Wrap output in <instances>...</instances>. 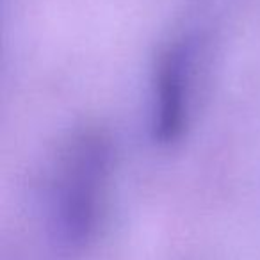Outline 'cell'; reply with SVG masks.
<instances>
[{
    "label": "cell",
    "instance_id": "7a4b0ae2",
    "mask_svg": "<svg viewBox=\"0 0 260 260\" xmlns=\"http://www.w3.org/2000/svg\"><path fill=\"white\" fill-rule=\"evenodd\" d=\"M189 72V43L177 41L160 54L155 68V100L152 118L153 141L160 146H171L180 141L187 128Z\"/></svg>",
    "mask_w": 260,
    "mask_h": 260
},
{
    "label": "cell",
    "instance_id": "6da1fadb",
    "mask_svg": "<svg viewBox=\"0 0 260 260\" xmlns=\"http://www.w3.org/2000/svg\"><path fill=\"white\" fill-rule=\"evenodd\" d=\"M112 162V145L104 130L75 134L62 152L54 191L57 232L68 244L82 246L93 237Z\"/></svg>",
    "mask_w": 260,
    "mask_h": 260
}]
</instances>
